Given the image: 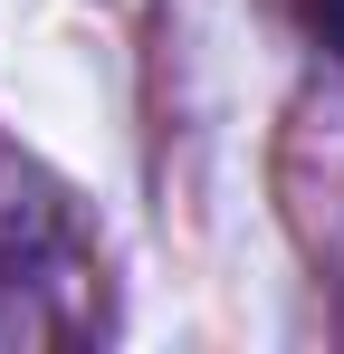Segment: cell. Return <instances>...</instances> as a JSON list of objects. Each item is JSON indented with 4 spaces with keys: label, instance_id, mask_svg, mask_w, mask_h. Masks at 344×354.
<instances>
[{
    "label": "cell",
    "instance_id": "6da1fadb",
    "mask_svg": "<svg viewBox=\"0 0 344 354\" xmlns=\"http://www.w3.org/2000/svg\"><path fill=\"white\" fill-rule=\"evenodd\" d=\"M106 326V249L77 192L0 144V345H86Z\"/></svg>",
    "mask_w": 344,
    "mask_h": 354
},
{
    "label": "cell",
    "instance_id": "7a4b0ae2",
    "mask_svg": "<svg viewBox=\"0 0 344 354\" xmlns=\"http://www.w3.org/2000/svg\"><path fill=\"white\" fill-rule=\"evenodd\" d=\"M296 10H306L316 48H335V58H344V0H296Z\"/></svg>",
    "mask_w": 344,
    "mask_h": 354
}]
</instances>
